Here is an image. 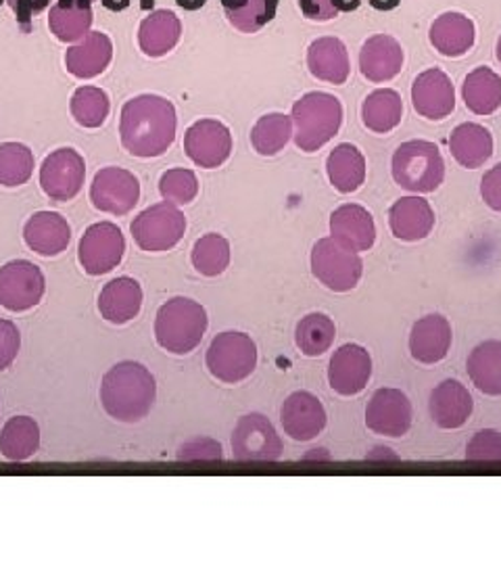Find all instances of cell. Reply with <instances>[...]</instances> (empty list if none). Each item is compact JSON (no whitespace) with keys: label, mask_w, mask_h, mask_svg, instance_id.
Instances as JSON below:
<instances>
[{"label":"cell","mask_w":501,"mask_h":564,"mask_svg":"<svg viewBox=\"0 0 501 564\" xmlns=\"http://www.w3.org/2000/svg\"><path fill=\"white\" fill-rule=\"evenodd\" d=\"M330 235L335 241L341 242L342 247L361 253L368 251L377 241V224L366 207L347 203L333 212Z\"/></svg>","instance_id":"cell-19"},{"label":"cell","mask_w":501,"mask_h":564,"mask_svg":"<svg viewBox=\"0 0 501 564\" xmlns=\"http://www.w3.org/2000/svg\"><path fill=\"white\" fill-rule=\"evenodd\" d=\"M228 21L244 34H255L274 20L279 0H221Z\"/></svg>","instance_id":"cell-36"},{"label":"cell","mask_w":501,"mask_h":564,"mask_svg":"<svg viewBox=\"0 0 501 564\" xmlns=\"http://www.w3.org/2000/svg\"><path fill=\"white\" fill-rule=\"evenodd\" d=\"M100 4H102L105 9H109V11L118 13V11H123V9H128L130 0H100Z\"/></svg>","instance_id":"cell-51"},{"label":"cell","mask_w":501,"mask_h":564,"mask_svg":"<svg viewBox=\"0 0 501 564\" xmlns=\"http://www.w3.org/2000/svg\"><path fill=\"white\" fill-rule=\"evenodd\" d=\"M291 120L295 144L305 153H314L341 130L342 105L328 93H307L293 105Z\"/></svg>","instance_id":"cell-4"},{"label":"cell","mask_w":501,"mask_h":564,"mask_svg":"<svg viewBox=\"0 0 501 564\" xmlns=\"http://www.w3.org/2000/svg\"><path fill=\"white\" fill-rule=\"evenodd\" d=\"M176 107L157 95H142L121 109V144L134 158H160L176 139Z\"/></svg>","instance_id":"cell-1"},{"label":"cell","mask_w":501,"mask_h":564,"mask_svg":"<svg viewBox=\"0 0 501 564\" xmlns=\"http://www.w3.org/2000/svg\"><path fill=\"white\" fill-rule=\"evenodd\" d=\"M366 458H368V460H379V463H382V460H391V463H395V460H397V456H395L389 447H374L372 452H368V454H366Z\"/></svg>","instance_id":"cell-50"},{"label":"cell","mask_w":501,"mask_h":564,"mask_svg":"<svg viewBox=\"0 0 501 564\" xmlns=\"http://www.w3.org/2000/svg\"><path fill=\"white\" fill-rule=\"evenodd\" d=\"M472 384L491 398L501 395V341H482L477 345L466 362Z\"/></svg>","instance_id":"cell-31"},{"label":"cell","mask_w":501,"mask_h":564,"mask_svg":"<svg viewBox=\"0 0 501 564\" xmlns=\"http://www.w3.org/2000/svg\"><path fill=\"white\" fill-rule=\"evenodd\" d=\"M160 193L161 197L172 205H188L199 195V181L195 172L174 167L161 176Z\"/></svg>","instance_id":"cell-43"},{"label":"cell","mask_w":501,"mask_h":564,"mask_svg":"<svg viewBox=\"0 0 501 564\" xmlns=\"http://www.w3.org/2000/svg\"><path fill=\"white\" fill-rule=\"evenodd\" d=\"M372 7L381 9V11H389V9H395L400 4V0H370Z\"/></svg>","instance_id":"cell-55"},{"label":"cell","mask_w":501,"mask_h":564,"mask_svg":"<svg viewBox=\"0 0 501 564\" xmlns=\"http://www.w3.org/2000/svg\"><path fill=\"white\" fill-rule=\"evenodd\" d=\"M498 61L501 63V36L500 41H498Z\"/></svg>","instance_id":"cell-57"},{"label":"cell","mask_w":501,"mask_h":564,"mask_svg":"<svg viewBox=\"0 0 501 564\" xmlns=\"http://www.w3.org/2000/svg\"><path fill=\"white\" fill-rule=\"evenodd\" d=\"M205 364L221 383H241L258 368V345L244 333H221L209 345Z\"/></svg>","instance_id":"cell-6"},{"label":"cell","mask_w":501,"mask_h":564,"mask_svg":"<svg viewBox=\"0 0 501 564\" xmlns=\"http://www.w3.org/2000/svg\"><path fill=\"white\" fill-rule=\"evenodd\" d=\"M333 4L337 7V11L349 13V11H356L360 7V0H333Z\"/></svg>","instance_id":"cell-52"},{"label":"cell","mask_w":501,"mask_h":564,"mask_svg":"<svg viewBox=\"0 0 501 564\" xmlns=\"http://www.w3.org/2000/svg\"><path fill=\"white\" fill-rule=\"evenodd\" d=\"M326 172L330 184L339 193H356L366 181V160L358 147L342 142L330 151L326 160Z\"/></svg>","instance_id":"cell-32"},{"label":"cell","mask_w":501,"mask_h":564,"mask_svg":"<svg viewBox=\"0 0 501 564\" xmlns=\"http://www.w3.org/2000/svg\"><path fill=\"white\" fill-rule=\"evenodd\" d=\"M46 279L36 263L13 260L0 268V305L9 312H28L44 297Z\"/></svg>","instance_id":"cell-10"},{"label":"cell","mask_w":501,"mask_h":564,"mask_svg":"<svg viewBox=\"0 0 501 564\" xmlns=\"http://www.w3.org/2000/svg\"><path fill=\"white\" fill-rule=\"evenodd\" d=\"M126 253V239L116 224H92L81 237L78 258L84 272L100 276L118 268Z\"/></svg>","instance_id":"cell-11"},{"label":"cell","mask_w":501,"mask_h":564,"mask_svg":"<svg viewBox=\"0 0 501 564\" xmlns=\"http://www.w3.org/2000/svg\"><path fill=\"white\" fill-rule=\"evenodd\" d=\"M20 347L21 335L18 326L11 321L0 318V372L18 360Z\"/></svg>","instance_id":"cell-46"},{"label":"cell","mask_w":501,"mask_h":564,"mask_svg":"<svg viewBox=\"0 0 501 564\" xmlns=\"http://www.w3.org/2000/svg\"><path fill=\"white\" fill-rule=\"evenodd\" d=\"M403 118V102L400 93L391 88H381L368 95L361 107L363 126L377 134H386L395 130Z\"/></svg>","instance_id":"cell-35"},{"label":"cell","mask_w":501,"mask_h":564,"mask_svg":"<svg viewBox=\"0 0 501 564\" xmlns=\"http://www.w3.org/2000/svg\"><path fill=\"white\" fill-rule=\"evenodd\" d=\"M481 195L484 203L501 214V163L491 167L481 181Z\"/></svg>","instance_id":"cell-48"},{"label":"cell","mask_w":501,"mask_h":564,"mask_svg":"<svg viewBox=\"0 0 501 564\" xmlns=\"http://www.w3.org/2000/svg\"><path fill=\"white\" fill-rule=\"evenodd\" d=\"M232 456L239 463H276L282 456L281 435L260 412L244 414L232 431Z\"/></svg>","instance_id":"cell-9"},{"label":"cell","mask_w":501,"mask_h":564,"mask_svg":"<svg viewBox=\"0 0 501 564\" xmlns=\"http://www.w3.org/2000/svg\"><path fill=\"white\" fill-rule=\"evenodd\" d=\"M155 398V377L149 368L132 360L116 364L100 383V403L120 423H141L151 412Z\"/></svg>","instance_id":"cell-2"},{"label":"cell","mask_w":501,"mask_h":564,"mask_svg":"<svg viewBox=\"0 0 501 564\" xmlns=\"http://www.w3.org/2000/svg\"><path fill=\"white\" fill-rule=\"evenodd\" d=\"M466 460L470 463H501V433L482 429L466 445Z\"/></svg>","instance_id":"cell-44"},{"label":"cell","mask_w":501,"mask_h":564,"mask_svg":"<svg viewBox=\"0 0 501 564\" xmlns=\"http://www.w3.org/2000/svg\"><path fill=\"white\" fill-rule=\"evenodd\" d=\"M34 153L21 142L0 144V186L15 188L32 178Z\"/></svg>","instance_id":"cell-40"},{"label":"cell","mask_w":501,"mask_h":564,"mask_svg":"<svg viewBox=\"0 0 501 564\" xmlns=\"http://www.w3.org/2000/svg\"><path fill=\"white\" fill-rule=\"evenodd\" d=\"M186 232V218L172 203L151 205L132 223V237L142 251L161 253L170 251L182 241Z\"/></svg>","instance_id":"cell-8"},{"label":"cell","mask_w":501,"mask_h":564,"mask_svg":"<svg viewBox=\"0 0 501 564\" xmlns=\"http://www.w3.org/2000/svg\"><path fill=\"white\" fill-rule=\"evenodd\" d=\"M141 199V184L134 174L121 167H102L90 186V202L105 214H130Z\"/></svg>","instance_id":"cell-12"},{"label":"cell","mask_w":501,"mask_h":564,"mask_svg":"<svg viewBox=\"0 0 501 564\" xmlns=\"http://www.w3.org/2000/svg\"><path fill=\"white\" fill-rule=\"evenodd\" d=\"M403 67V51L400 42L391 36H372L363 42L360 53V72L366 80L381 84L393 80Z\"/></svg>","instance_id":"cell-24"},{"label":"cell","mask_w":501,"mask_h":564,"mask_svg":"<svg viewBox=\"0 0 501 564\" xmlns=\"http://www.w3.org/2000/svg\"><path fill=\"white\" fill-rule=\"evenodd\" d=\"M393 178L410 193H433L445 178V162L435 142L407 141L393 155Z\"/></svg>","instance_id":"cell-5"},{"label":"cell","mask_w":501,"mask_h":564,"mask_svg":"<svg viewBox=\"0 0 501 564\" xmlns=\"http://www.w3.org/2000/svg\"><path fill=\"white\" fill-rule=\"evenodd\" d=\"M449 149L461 167L477 170L493 155V137L481 123L468 121L451 132Z\"/></svg>","instance_id":"cell-27"},{"label":"cell","mask_w":501,"mask_h":564,"mask_svg":"<svg viewBox=\"0 0 501 564\" xmlns=\"http://www.w3.org/2000/svg\"><path fill=\"white\" fill-rule=\"evenodd\" d=\"M414 109L426 120H445L456 109V90L442 69H428L412 86Z\"/></svg>","instance_id":"cell-18"},{"label":"cell","mask_w":501,"mask_h":564,"mask_svg":"<svg viewBox=\"0 0 501 564\" xmlns=\"http://www.w3.org/2000/svg\"><path fill=\"white\" fill-rule=\"evenodd\" d=\"M190 260L195 270L203 276H220L230 265V242L218 232H209L195 242Z\"/></svg>","instance_id":"cell-39"},{"label":"cell","mask_w":501,"mask_h":564,"mask_svg":"<svg viewBox=\"0 0 501 564\" xmlns=\"http://www.w3.org/2000/svg\"><path fill=\"white\" fill-rule=\"evenodd\" d=\"M475 23L461 13H445L431 25V42L443 57H461L475 46Z\"/></svg>","instance_id":"cell-28"},{"label":"cell","mask_w":501,"mask_h":564,"mask_svg":"<svg viewBox=\"0 0 501 564\" xmlns=\"http://www.w3.org/2000/svg\"><path fill=\"white\" fill-rule=\"evenodd\" d=\"M322 449H312V454H307V456H305V460H312V458H318V460H320V458H324V460H330V456H328V454H320Z\"/></svg>","instance_id":"cell-56"},{"label":"cell","mask_w":501,"mask_h":564,"mask_svg":"<svg viewBox=\"0 0 501 564\" xmlns=\"http://www.w3.org/2000/svg\"><path fill=\"white\" fill-rule=\"evenodd\" d=\"M326 410L320 400L309 391L291 393L281 410V423L284 433L295 442H312L326 426Z\"/></svg>","instance_id":"cell-17"},{"label":"cell","mask_w":501,"mask_h":564,"mask_svg":"<svg viewBox=\"0 0 501 564\" xmlns=\"http://www.w3.org/2000/svg\"><path fill=\"white\" fill-rule=\"evenodd\" d=\"M2 2H4V0H0V4H2Z\"/></svg>","instance_id":"cell-58"},{"label":"cell","mask_w":501,"mask_h":564,"mask_svg":"<svg viewBox=\"0 0 501 564\" xmlns=\"http://www.w3.org/2000/svg\"><path fill=\"white\" fill-rule=\"evenodd\" d=\"M86 163L74 149L53 151L41 167V186L53 202H72L81 191Z\"/></svg>","instance_id":"cell-13"},{"label":"cell","mask_w":501,"mask_h":564,"mask_svg":"<svg viewBox=\"0 0 501 564\" xmlns=\"http://www.w3.org/2000/svg\"><path fill=\"white\" fill-rule=\"evenodd\" d=\"M92 20L95 15L90 9H65L57 4L51 9L48 25L61 42H76L90 34Z\"/></svg>","instance_id":"cell-42"},{"label":"cell","mask_w":501,"mask_h":564,"mask_svg":"<svg viewBox=\"0 0 501 564\" xmlns=\"http://www.w3.org/2000/svg\"><path fill=\"white\" fill-rule=\"evenodd\" d=\"M72 116L84 128H99L107 120L111 102L102 88L81 86L72 97Z\"/></svg>","instance_id":"cell-41"},{"label":"cell","mask_w":501,"mask_h":564,"mask_svg":"<svg viewBox=\"0 0 501 564\" xmlns=\"http://www.w3.org/2000/svg\"><path fill=\"white\" fill-rule=\"evenodd\" d=\"M293 137V120L284 113H268L258 120L251 130V144L263 155L272 158L281 153Z\"/></svg>","instance_id":"cell-38"},{"label":"cell","mask_w":501,"mask_h":564,"mask_svg":"<svg viewBox=\"0 0 501 564\" xmlns=\"http://www.w3.org/2000/svg\"><path fill=\"white\" fill-rule=\"evenodd\" d=\"M299 7L307 20L330 21L339 15L333 0H299Z\"/></svg>","instance_id":"cell-49"},{"label":"cell","mask_w":501,"mask_h":564,"mask_svg":"<svg viewBox=\"0 0 501 564\" xmlns=\"http://www.w3.org/2000/svg\"><path fill=\"white\" fill-rule=\"evenodd\" d=\"M7 2L13 9L18 23H20V28L25 34H30V30H32L30 21L34 20L39 13H42L51 4V0H7Z\"/></svg>","instance_id":"cell-47"},{"label":"cell","mask_w":501,"mask_h":564,"mask_svg":"<svg viewBox=\"0 0 501 564\" xmlns=\"http://www.w3.org/2000/svg\"><path fill=\"white\" fill-rule=\"evenodd\" d=\"M431 419L442 429H460L468 423L475 410V400L470 391L460 381H443L437 384L428 400Z\"/></svg>","instance_id":"cell-22"},{"label":"cell","mask_w":501,"mask_h":564,"mask_svg":"<svg viewBox=\"0 0 501 564\" xmlns=\"http://www.w3.org/2000/svg\"><path fill=\"white\" fill-rule=\"evenodd\" d=\"M41 447V426L30 416H13L0 431V454L11 460L21 463L32 458Z\"/></svg>","instance_id":"cell-33"},{"label":"cell","mask_w":501,"mask_h":564,"mask_svg":"<svg viewBox=\"0 0 501 564\" xmlns=\"http://www.w3.org/2000/svg\"><path fill=\"white\" fill-rule=\"evenodd\" d=\"M389 226L401 241H422L435 228V212L422 197H403L389 209Z\"/></svg>","instance_id":"cell-23"},{"label":"cell","mask_w":501,"mask_h":564,"mask_svg":"<svg viewBox=\"0 0 501 564\" xmlns=\"http://www.w3.org/2000/svg\"><path fill=\"white\" fill-rule=\"evenodd\" d=\"M95 0H59V7L65 9H90Z\"/></svg>","instance_id":"cell-53"},{"label":"cell","mask_w":501,"mask_h":564,"mask_svg":"<svg viewBox=\"0 0 501 564\" xmlns=\"http://www.w3.org/2000/svg\"><path fill=\"white\" fill-rule=\"evenodd\" d=\"M372 377V358L358 343L339 347L328 364V383L342 398L358 395Z\"/></svg>","instance_id":"cell-16"},{"label":"cell","mask_w":501,"mask_h":564,"mask_svg":"<svg viewBox=\"0 0 501 564\" xmlns=\"http://www.w3.org/2000/svg\"><path fill=\"white\" fill-rule=\"evenodd\" d=\"M451 324L442 314H428L412 326L410 333V354L416 362L431 364L442 362L449 354L451 347Z\"/></svg>","instance_id":"cell-20"},{"label":"cell","mask_w":501,"mask_h":564,"mask_svg":"<svg viewBox=\"0 0 501 564\" xmlns=\"http://www.w3.org/2000/svg\"><path fill=\"white\" fill-rule=\"evenodd\" d=\"M209 326L207 312L188 297H174L163 303L155 316V339L165 351L184 356L199 347Z\"/></svg>","instance_id":"cell-3"},{"label":"cell","mask_w":501,"mask_h":564,"mask_svg":"<svg viewBox=\"0 0 501 564\" xmlns=\"http://www.w3.org/2000/svg\"><path fill=\"white\" fill-rule=\"evenodd\" d=\"M176 2L184 11H199L200 7H205L207 0H176Z\"/></svg>","instance_id":"cell-54"},{"label":"cell","mask_w":501,"mask_h":564,"mask_svg":"<svg viewBox=\"0 0 501 564\" xmlns=\"http://www.w3.org/2000/svg\"><path fill=\"white\" fill-rule=\"evenodd\" d=\"M186 155L205 170L220 167L232 153V134L226 123L218 120L195 121L184 137Z\"/></svg>","instance_id":"cell-15"},{"label":"cell","mask_w":501,"mask_h":564,"mask_svg":"<svg viewBox=\"0 0 501 564\" xmlns=\"http://www.w3.org/2000/svg\"><path fill=\"white\" fill-rule=\"evenodd\" d=\"M414 419L412 402L400 389H379L366 408V424L382 437H403Z\"/></svg>","instance_id":"cell-14"},{"label":"cell","mask_w":501,"mask_h":564,"mask_svg":"<svg viewBox=\"0 0 501 564\" xmlns=\"http://www.w3.org/2000/svg\"><path fill=\"white\" fill-rule=\"evenodd\" d=\"M142 286L139 281L130 276H120L107 282L100 291L99 312L100 316L111 324L130 323L141 312Z\"/></svg>","instance_id":"cell-25"},{"label":"cell","mask_w":501,"mask_h":564,"mask_svg":"<svg viewBox=\"0 0 501 564\" xmlns=\"http://www.w3.org/2000/svg\"><path fill=\"white\" fill-rule=\"evenodd\" d=\"M337 337V326L326 314H307L301 318L295 330V341L303 356L316 358L326 354Z\"/></svg>","instance_id":"cell-37"},{"label":"cell","mask_w":501,"mask_h":564,"mask_svg":"<svg viewBox=\"0 0 501 564\" xmlns=\"http://www.w3.org/2000/svg\"><path fill=\"white\" fill-rule=\"evenodd\" d=\"M224 458V449L220 442L209 437H197L178 449V460L182 463H216Z\"/></svg>","instance_id":"cell-45"},{"label":"cell","mask_w":501,"mask_h":564,"mask_svg":"<svg viewBox=\"0 0 501 564\" xmlns=\"http://www.w3.org/2000/svg\"><path fill=\"white\" fill-rule=\"evenodd\" d=\"M113 59V44L107 34L90 32L80 44L72 46L65 55L67 72L80 80H90L102 74Z\"/></svg>","instance_id":"cell-26"},{"label":"cell","mask_w":501,"mask_h":564,"mask_svg":"<svg viewBox=\"0 0 501 564\" xmlns=\"http://www.w3.org/2000/svg\"><path fill=\"white\" fill-rule=\"evenodd\" d=\"M182 23L172 11H155L142 21L139 44L149 57H163L181 42Z\"/></svg>","instance_id":"cell-30"},{"label":"cell","mask_w":501,"mask_h":564,"mask_svg":"<svg viewBox=\"0 0 501 564\" xmlns=\"http://www.w3.org/2000/svg\"><path fill=\"white\" fill-rule=\"evenodd\" d=\"M23 241L42 258H53L67 249L72 226L57 212H39L23 226Z\"/></svg>","instance_id":"cell-21"},{"label":"cell","mask_w":501,"mask_h":564,"mask_svg":"<svg viewBox=\"0 0 501 564\" xmlns=\"http://www.w3.org/2000/svg\"><path fill=\"white\" fill-rule=\"evenodd\" d=\"M307 67L314 78L339 86L349 78V53L339 39H318L307 51Z\"/></svg>","instance_id":"cell-29"},{"label":"cell","mask_w":501,"mask_h":564,"mask_svg":"<svg viewBox=\"0 0 501 564\" xmlns=\"http://www.w3.org/2000/svg\"><path fill=\"white\" fill-rule=\"evenodd\" d=\"M312 272L326 289L347 293L353 291L361 281L363 262L360 253L342 247L333 237H326L312 249Z\"/></svg>","instance_id":"cell-7"},{"label":"cell","mask_w":501,"mask_h":564,"mask_svg":"<svg viewBox=\"0 0 501 564\" xmlns=\"http://www.w3.org/2000/svg\"><path fill=\"white\" fill-rule=\"evenodd\" d=\"M461 95L472 113L491 116L501 107V78L489 67H477L466 76Z\"/></svg>","instance_id":"cell-34"}]
</instances>
